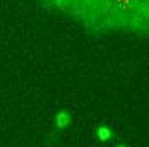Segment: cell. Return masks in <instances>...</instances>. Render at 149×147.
Returning a JSON list of instances; mask_svg holds the SVG:
<instances>
[{
    "mask_svg": "<svg viewBox=\"0 0 149 147\" xmlns=\"http://www.w3.org/2000/svg\"><path fill=\"white\" fill-rule=\"evenodd\" d=\"M77 19L91 29L149 34V0H88Z\"/></svg>",
    "mask_w": 149,
    "mask_h": 147,
    "instance_id": "6da1fadb",
    "label": "cell"
},
{
    "mask_svg": "<svg viewBox=\"0 0 149 147\" xmlns=\"http://www.w3.org/2000/svg\"><path fill=\"white\" fill-rule=\"evenodd\" d=\"M69 121H70V118H69V115L67 113H58V116H57V125H58L60 128H63V127H67L69 125Z\"/></svg>",
    "mask_w": 149,
    "mask_h": 147,
    "instance_id": "7a4b0ae2",
    "label": "cell"
},
{
    "mask_svg": "<svg viewBox=\"0 0 149 147\" xmlns=\"http://www.w3.org/2000/svg\"><path fill=\"white\" fill-rule=\"evenodd\" d=\"M98 137H100L101 140H108V139H110V130H108V128H100V130H98Z\"/></svg>",
    "mask_w": 149,
    "mask_h": 147,
    "instance_id": "3957f363",
    "label": "cell"
},
{
    "mask_svg": "<svg viewBox=\"0 0 149 147\" xmlns=\"http://www.w3.org/2000/svg\"><path fill=\"white\" fill-rule=\"evenodd\" d=\"M118 147H122V146H118Z\"/></svg>",
    "mask_w": 149,
    "mask_h": 147,
    "instance_id": "277c9868",
    "label": "cell"
}]
</instances>
